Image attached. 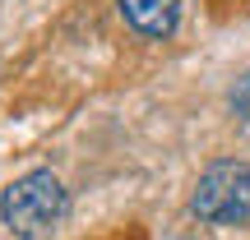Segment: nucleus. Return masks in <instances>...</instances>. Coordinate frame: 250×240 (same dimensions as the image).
Instances as JSON below:
<instances>
[{
  "mask_svg": "<svg viewBox=\"0 0 250 240\" xmlns=\"http://www.w3.org/2000/svg\"><path fill=\"white\" fill-rule=\"evenodd\" d=\"M125 23L144 37H171L181 18V0H116Z\"/></svg>",
  "mask_w": 250,
  "mask_h": 240,
  "instance_id": "3",
  "label": "nucleus"
},
{
  "mask_svg": "<svg viewBox=\"0 0 250 240\" xmlns=\"http://www.w3.org/2000/svg\"><path fill=\"white\" fill-rule=\"evenodd\" d=\"M190 208L213 226H250V166L246 162H213L199 176Z\"/></svg>",
  "mask_w": 250,
  "mask_h": 240,
  "instance_id": "2",
  "label": "nucleus"
},
{
  "mask_svg": "<svg viewBox=\"0 0 250 240\" xmlns=\"http://www.w3.org/2000/svg\"><path fill=\"white\" fill-rule=\"evenodd\" d=\"M232 102H236V111H250V74L241 83H236V92H232Z\"/></svg>",
  "mask_w": 250,
  "mask_h": 240,
  "instance_id": "4",
  "label": "nucleus"
},
{
  "mask_svg": "<svg viewBox=\"0 0 250 240\" xmlns=\"http://www.w3.org/2000/svg\"><path fill=\"white\" fill-rule=\"evenodd\" d=\"M0 217L14 236L33 240L42 231H51L65 217V185L51 176V171H28L14 185L0 194Z\"/></svg>",
  "mask_w": 250,
  "mask_h": 240,
  "instance_id": "1",
  "label": "nucleus"
}]
</instances>
